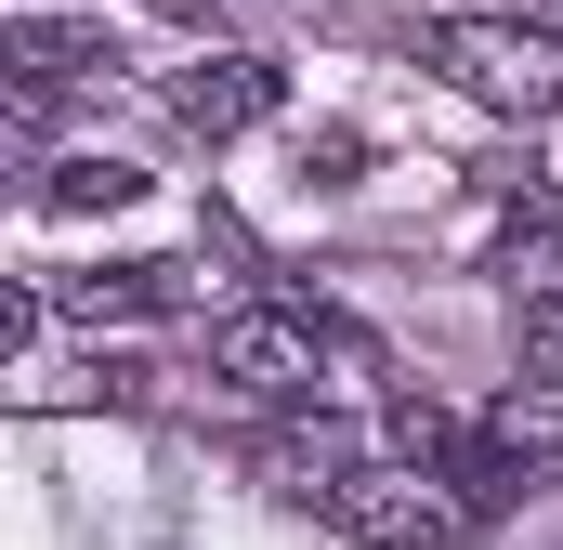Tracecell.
Here are the masks:
<instances>
[{
	"label": "cell",
	"instance_id": "cell-7",
	"mask_svg": "<svg viewBox=\"0 0 563 550\" xmlns=\"http://www.w3.org/2000/svg\"><path fill=\"white\" fill-rule=\"evenodd\" d=\"M498 275H511L525 301L563 288V184H525V197L498 210Z\"/></svg>",
	"mask_w": 563,
	"mask_h": 550
},
{
	"label": "cell",
	"instance_id": "cell-6",
	"mask_svg": "<svg viewBox=\"0 0 563 550\" xmlns=\"http://www.w3.org/2000/svg\"><path fill=\"white\" fill-rule=\"evenodd\" d=\"M184 301V263H92V275H53V315L106 328V315H170Z\"/></svg>",
	"mask_w": 563,
	"mask_h": 550
},
{
	"label": "cell",
	"instance_id": "cell-4",
	"mask_svg": "<svg viewBox=\"0 0 563 550\" xmlns=\"http://www.w3.org/2000/svg\"><path fill=\"white\" fill-rule=\"evenodd\" d=\"M170 119L210 132V144L263 132V119H276V66H263V53H197V66L170 79Z\"/></svg>",
	"mask_w": 563,
	"mask_h": 550
},
{
	"label": "cell",
	"instance_id": "cell-8",
	"mask_svg": "<svg viewBox=\"0 0 563 550\" xmlns=\"http://www.w3.org/2000/svg\"><path fill=\"white\" fill-rule=\"evenodd\" d=\"M144 170L132 157H66V170H40V210H132Z\"/></svg>",
	"mask_w": 563,
	"mask_h": 550
},
{
	"label": "cell",
	"instance_id": "cell-1",
	"mask_svg": "<svg viewBox=\"0 0 563 550\" xmlns=\"http://www.w3.org/2000/svg\"><path fill=\"white\" fill-rule=\"evenodd\" d=\"M432 66H445L472 106H498V119H551L563 106V40L525 26V13H445V26H432Z\"/></svg>",
	"mask_w": 563,
	"mask_h": 550
},
{
	"label": "cell",
	"instance_id": "cell-2",
	"mask_svg": "<svg viewBox=\"0 0 563 550\" xmlns=\"http://www.w3.org/2000/svg\"><path fill=\"white\" fill-rule=\"evenodd\" d=\"M328 525H341L354 550H445L459 525H472V512H459V498H445L432 472H407V459H380V472H354V485L328 498Z\"/></svg>",
	"mask_w": 563,
	"mask_h": 550
},
{
	"label": "cell",
	"instance_id": "cell-3",
	"mask_svg": "<svg viewBox=\"0 0 563 550\" xmlns=\"http://www.w3.org/2000/svg\"><path fill=\"white\" fill-rule=\"evenodd\" d=\"M341 341L328 328H301V315H223L210 328V381H236V394H263V407H288V394H314V367H328Z\"/></svg>",
	"mask_w": 563,
	"mask_h": 550
},
{
	"label": "cell",
	"instance_id": "cell-5",
	"mask_svg": "<svg viewBox=\"0 0 563 550\" xmlns=\"http://www.w3.org/2000/svg\"><path fill=\"white\" fill-rule=\"evenodd\" d=\"M0 66H13V92H53V79L119 66V40H106L92 13H13V26H0Z\"/></svg>",
	"mask_w": 563,
	"mask_h": 550
},
{
	"label": "cell",
	"instance_id": "cell-9",
	"mask_svg": "<svg viewBox=\"0 0 563 550\" xmlns=\"http://www.w3.org/2000/svg\"><path fill=\"white\" fill-rule=\"evenodd\" d=\"M551 367H563V288L538 301V328H525V381H551Z\"/></svg>",
	"mask_w": 563,
	"mask_h": 550
}]
</instances>
